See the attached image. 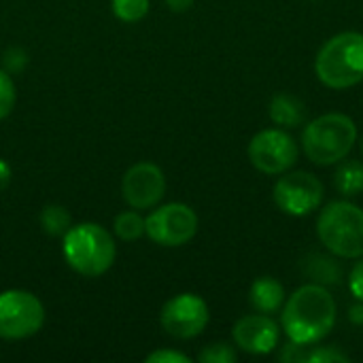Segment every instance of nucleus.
<instances>
[{"instance_id":"obj_1","label":"nucleus","mask_w":363,"mask_h":363,"mask_svg":"<svg viewBox=\"0 0 363 363\" xmlns=\"http://www.w3.org/2000/svg\"><path fill=\"white\" fill-rule=\"evenodd\" d=\"M281 323L291 342L315 345L334 330L336 302L323 285H304L285 302Z\"/></svg>"},{"instance_id":"obj_2","label":"nucleus","mask_w":363,"mask_h":363,"mask_svg":"<svg viewBox=\"0 0 363 363\" xmlns=\"http://www.w3.org/2000/svg\"><path fill=\"white\" fill-rule=\"evenodd\" d=\"M357 143V125L345 113H328L306 123L302 132V149L317 166L342 162Z\"/></svg>"},{"instance_id":"obj_3","label":"nucleus","mask_w":363,"mask_h":363,"mask_svg":"<svg viewBox=\"0 0 363 363\" xmlns=\"http://www.w3.org/2000/svg\"><path fill=\"white\" fill-rule=\"evenodd\" d=\"M64 259L83 277L104 274L117 257V245L113 236L98 223L70 225L62 242Z\"/></svg>"},{"instance_id":"obj_4","label":"nucleus","mask_w":363,"mask_h":363,"mask_svg":"<svg viewBox=\"0 0 363 363\" xmlns=\"http://www.w3.org/2000/svg\"><path fill=\"white\" fill-rule=\"evenodd\" d=\"M317 77L332 89H349L363 81V34L340 32L332 36L315 60Z\"/></svg>"},{"instance_id":"obj_5","label":"nucleus","mask_w":363,"mask_h":363,"mask_svg":"<svg viewBox=\"0 0 363 363\" xmlns=\"http://www.w3.org/2000/svg\"><path fill=\"white\" fill-rule=\"evenodd\" d=\"M317 234L336 257H363V211L359 206L345 200L330 202L317 219Z\"/></svg>"},{"instance_id":"obj_6","label":"nucleus","mask_w":363,"mask_h":363,"mask_svg":"<svg viewBox=\"0 0 363 363\" xmlns=\"http://www.w3.org/2000/svg\"><path fill=\"white\" fill-rule=\"evenodd\" d=\"M43 323L45 308L34 294L23 289H9L0 294V338H30L43 328Z\"/></svg>"},{"instance_id":"obj_7","label":"nucleus","mask_w":363,"mask_h":363,"mask_svg":"<svg viewBox=\"0 0 363 363\" xmlns=\"http://www.w3.org/2000/svg\"><path fill=\"white\" fill-rule=\"evenodd\" d=\"M198 232V215L191 206L170 202L145 219V234L160 247L187 245Z\"/></svg>"},{"instance_id":"obj_8","label":"nucleus","mask_w":363,"mask_h":363,"mask_svg":"<svg viewBox=\"0 0 363 363\" xmlns=\"http://www.w3.org/2000/svg\"><path fill=\"white\" fill-rule=\"evenodd\" d=\"M249 160L264 174H283L298 160V143L281 128L262 130L249 143Z\"/></svg>"},{"instance_id":"obj_9","label":"nucleus","mask_w":363,"mask_h":363,"mask_svg":"<svg viewBox=\"0 0 363 363\" xmlns=\"http://www.w3.org/2000/svg\"><path fill=\"white\" fill-rule=\"evenodd\" d=\"M272 198L283 213L291 217H306L323 202V183L304 170L289 172L274 183Z\"/></svg>"},{"instance_id":"obj_10","label":"nucleus","mask_w":363,"mask_h":363,"mask_svg":"<svg viewBox=\"0 0 363 363\" xmlns=\"http://www.w3.org/2000/svg\"><path fill=\"white\" fill-rule=\"evenodd\" d=\"M160 321L172 338L189 340L204 332L208 323V306L196 294H179L164 304Z\"/></svg>"},{"instance_id":"obj_11","label":"nucleus","mask_w":363,"mask_h":363,"mask_svg":"<svg viewBox=\"0 0 363 363\" xmlns=\"http://www.w3.org/2000/svg\"><path fill=\"white\" fill-rule=\"evenodd\" d=\"M121 194L132 208H151L166 194V177L160 166L151 162H138L123 174Z\"/></svg>"},{"instance_id":"obj_12","label":"nucleus","mask_w":363,"mask_h":363,"mask_svg":"<svg viewBox=\"0 0 363 363\" xmlns=\"http://www.w3.org/2000/svg\"><path fill=\"white\" fill-rule=\"evenodd\" d=\"M238 349L251 355H268L277 349L281 330L268 315H247L232 330Z\"/></svg>"},{"instance_id":"obj_13","label":"nucleus","mask_w":363,"mask_h":363,"mask_svg":"<svg viewBox=\"0 0 363 363\" xmlns=\"http://www.w3.org/2000/svg\"><path fill=\"white\" fill-rule=\"evenodd\" d=\"M249 300H251V306L257 313H262V315H274L285 304V289H283V285L277 279H272V277H259L251 285Z\"/></svg>"},{"instance_id":"obj_14","label":"nucleus","mask_w":363,"mask_h":363,"mask_svg":"<svg viewBox=\"0 0 363 363\" xmlns=\"http://www.w3.org/2000/svg\"><path fill=\"white\" fill-rule=\"evenodd\" d=\"M270 119L281 128H298L306 119V104L291 94H277L270 102Z\"/></svg>"},{"instance_id":"obj_15","label":"nucleus","mask_w":363,"mask_h":363,"mask_svg":"<svg viewBox=\"0 0 363 363\" xmlns=\"http://www.w3.org/2000/svg\"><path fill=\"white\" fill-rule=\"evenodd\" d=\"M304 274L317 285H338L342 279V268L338 262L325 255H311L304 264Z\"/></svg>"},{"instance_id":"obj_16","label":"nucleus","mask_w":363,"mask_h":363,"mask_svg":"<svg viewBox=\"0 0 363 363\" xmlns=\"http://www.w3.org/2000/svg\"><path fill=\"white\" fill-rule=\"evenodd\" d=\"M336 189L342 196H359L363 191V164L357 160H349L345 164H340V168L336 170Z\"/></svg>"},{"instance_id":"obj_17","label":"nucleus","mask_w":363,"mask_h":363,"mask_svg":"<svg viewBox=\"0 0 363 363\" xmlns=\"http://www.w3.org/2000/svg\"><path fill=\"white\" fill-rule=\"evenodd\" d=\"M72 225L70 213L60 204H47L40 211V228L49 236H64Z\"/></svg>"},{"instance_id":"obj_18","label":"nucleus","mask_w":363,"mask_h":363,"mask_svg":"<svg viewBox=\"0 0 363 363\" xmlns=\"http://www.w3.org/2000/svg\"><path fill=\"white\" fill-rule=\"evenodd\" d=\"M115 234L125 240V242H132V240H138L143 234H145V219L138 215V211H125V213H119L115 217Z\"/></svg>"},{"instance_id":"obj_19","label":"nucleus","mask_w":363,"mask_h":363,"mask_svg":"<svg viewBox=\"0 0 363 363\" xmlns=\"http://www.w3.org/2000/svg\"><path fill=\"white\" fill-rule=\"evenodd\" d=\"M113 13L125 23L140 21L149 13V0H113Z\"/></svg>"},{"instance_id":"obj_20","label":"nucleus","mask_w":363,"mask_h":363,"mask_svg":"<svg viewBox=\"0 0 363 363\" xmlns=\"http://www.w3.org/2000/svg\"><path fill=\"white\" fill-rule=\"evenodd\" d=\"M198 362L202 363H234L236 362V351L228 342H213L204 347L198 355Z\"/></svg>"},{"instance_id":"obj_21","label":"nucleus","mask_w":363,"mask_h":363,"mask_svg":"<svg viewBox=\"0 0 363 363\" xmlns=\"http://www.w3.org/2000/svg\"><path fill=\"white\" fill-rule=\"evenodd\" d=\"M15 100H17V91L11 74L6 70H0V121L11 115Z\"/></svg>"},{"instance_id":"obj_22","label":"nucleus","mask_w":363,"mask_h":363,"mask_svg":"<svg viewBox=\"0 0 363 363\" xmlns=\"http://www.w3.org/2000/svg\"><path fill=\"white\" fill-rule=\"evenodd\" d=\"M304 362L311 363H345L349 362V357L338 351L336 347H317L313 351H306Z\"/></svg>"},{"instance_id":"obj_23","label":"nucleus","mask_w":363,"mask_h":363,"mask_svg":"<svg viewBox=\"0 0 363 363\" xmlns=\"http://www.w3.org/2000/svg\"><path fill=\"white\" fill-rule=\"evenodd\" d=\"M147 363H189L191 359L183 353H177V351H168V349H162V351H155L151 355H147Z\"/></svg>"},{"instance_id":"obj_24","label":"nucleus","mask_w":363,"mask_h":363,"mask_svg":"<svg viewBox=\"0 0 363 363\" xmlns=\"http://www.w3.org/2000/svg\"><path fill=\"white\" fill-rule=\"evenodd\" d=\"M349 289H351V294H353L359 302H363V259L362 262H357V264L353 266V270H351Z\"/></svg>"},{"instance_id":"obj_25","label":"nucleus","mask_w":363,"mask_h":363,"mask_svg":"<svg viewBox=\"0 0 363 363\" xmlns=\"http://www.w3.org/2000/svg\"><path fill=\"white\" fill-rule=\"evenodd\" d=\"M4 64H6V72H19L26 64V53L21 49H9L4 55Z\"/></svg>"},{"instance_id":"obj_26","label":"nucleus","mask_w":363,"mask_h":363,"mask_svg":"<svg viewBox=\"0 0 363 363\" xmlns=\"http://www.w3.org/2000/svg\"><path fill=\"white\" fill-rule=\"evenodd\" d=\"M11 177H13V172H11V166H9L4 160H0V191H4V189L9 187V183H11Z\"/></svg>"},{"instance_id":"obj_27","label":"nucleus","mask_w":363,"mask_h":363,"mask_svg":"<svg viewBox=\"0 0 363 363\" xmlns=\"http://www.w3.org/2000/svg\"><path fill=\"white\" fill-rule=\"evenodd\" d=\"M194 2H196V0H166V4L170 6V11H174V13H185V11H189V9L194 6Z\"/></svg>"},{"instance_id":"obj_28","label":"nucleus","mask_w":363,"mask_h":363,"mask_svg":"<svg viewBox=\"0 0 363 363\" xmlns=\"http://www.w3.org/2000/svg\"><path fill=\"white\" fill-rule=\"evenodd\" d=\"M351 321L353 323H357V325H363V304H357V306H353L351 308Z\"/></svg>"},{"instance_id":"obj_29","label":"nucleus","mask_w":363,"mask_h":363,"mask_svg":"<svg viewBox=\"0 0 363 363\" xmlns=\"http://www.w3.org/2000/svg\"><path fill=\"white\" fill-rule=\"evenodd\" d=\"M359 149H362V157H363V134H362V138H359Z\"/></svg>"}]
</instances>
